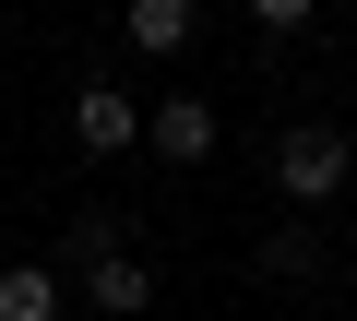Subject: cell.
<instances>
[{
    "instance_id": "cell-6",
    "label": "cell",
    "mask_w": 357,
    "mask_h": 321,
    "mask_svg": "<svg viewBox=\"0 0 357 321\" xmlns=\"http://www.w3.org/2000/svg\"><path fill=\"white\" fill-rule=\"evenodd\" d=\"M0 321H60V274L48 262H13V274H0Z\"/></svg>"
},
{
    "instance_id": "cell-8",
    "label": "cell",
    "mask_w": 357,
    "mask_h": 321,
    "mask_svg": "<svg viewBox=\"0 0 357 321\" xmlns=\"http://www.w3.org/2000/svg\"><path fill=\"white\" fill-rule=\"evenodd\" d=\"M310 262H321L310 226H274V238H262V274H310Z\"/></svg>"
},
{
    "instance_id": "cell-1",
    "label": "cell",
    "mask_w": 357,
    "mask_h": 321,
    "mask_svg": "<svg viewBox=\"0 0 357 321\" xmlns=\"http://www.w3.org/2000/svg\"><path fill=\"white\" fill-rule=\"evenodd\" d=\"M345 179H357V143H345V131H321V119H298V131L274 143V191H286V203H333Z\"/></svg>"
},
{
    "instance_id": "cell-9",
    "label": "cell",
    "mask_w": 357,
    "mask_h": 321,
    "mask_svg": "<svg viewBox=\"0 0 357 321\" xmlns=\"http://www.w3.org/2000/svg\"><path fill=\"white\" fill-rule=\"evenodd\" d=\"M250 24H274V36H298V24H310V0H250Z\"/></svg>"
},
{
    "instance_id": "cell-7",
    "label": "cell",
    "mask_w": 357,
    "mask_h": 321,
    "mask_svg": "<svg viewBox=\"0 0 357 321\" xmlns=\"http://www.w3.org/2000/svg\"><path fill=\"white\" fill-rule=\"evenodd\" d=\"M60 262H84V274H96V262H119V214H72V238H60Z\"/></svg>"
},
{
    "instance_id": "cell-5",
    "label": "cell",
    "mask_w": 357,
    "mask_h": 321,
    "mask_svg": "<svg viewBox=\"0 0 357 321\" xmlns=\"http://www.w3.org/2000/svg\"><path fill=\"white\" fill-rule=\"evenodd\" d=\"M84 297H96L107 321H143V297H155V274H143V262L119 250V262H96V274H84Z\"/></svg>"
},
{
    "instance_id": "cell-4",
    "label": "cell",
    "mask_w": 357,
    "mask_h": 321,
    "mask_svg": "<svg viewBox=\"0 0 357 321\" xmlns=\"http://www.w3.org/2000/svg\"><path fill=\"white\" fill-rule=\"evenodd\" d=\"M119 24H131V48H143V60H167V48H191V24H203V13H191V0H119Z\"/></svg>"
},
{
    "instance_id": "cell-2",
    "label": "cell",
    "mask_w": 357,
    "mask_h": 321,
    "mask_svg": "<svg viewBox=\"0 0 357 321\" xmlns=\"http://www.w3.org/2000/svg\"><path fill=\"white\" fill-rule=\"evenodd\" d=\"M72 143H84V155H131V143H143V107H131L119 84H72Z\"/></svg>"
},
{
    "instance_id": "cell-3",
    "label": "cell",
    "mask_w": 357,
    "mask_h": 321,
    "mask_svg": "<svg viewBox=\"0 0 357 321\" xmlns=\"http://www.w3.org/2000/svg\"><path fill=\"white\" fill-rule=\"evenodd\" d=\"M215 131H227V119H215L203 95H155V119H143V143L167 155V167H203V155H215Z\"/></svg>"
}]
</instances>
